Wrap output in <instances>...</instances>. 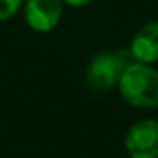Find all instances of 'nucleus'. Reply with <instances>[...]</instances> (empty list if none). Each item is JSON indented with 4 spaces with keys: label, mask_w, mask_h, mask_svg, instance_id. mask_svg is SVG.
Returning <instances> with one entry per match:
<instances>
[{
    "label": "nucleus",
    "mask_w": 158,
    "mask_h": 158,
    "mask_svg": "<svg viewBox=\"0 0 158 158\" xmlns=\"http://www.w3.org/2000/svg\"><path fill=\"white\" fill-rule=\"evenodd\" d=\"M117 89L123 99L134 107H158V72L146 63H129L121 75Z\"/></svg>",
    "instance_id": "f257e3e1"
},
{
    "label": "nucleus",
    "mask_w": 158,
    "mask_h": 158,
    "mask_svg": "<svg viewBox=\"0 0 158 158\" xmlns=\"http://www.w3.org/2000/svg\"><path fill=\"white\" fill-rule=\"evenodd\" d=\"M133 55L131 51H106L97 55L90 61L89 70H87V83L94 90L106 92L110 90L119 83V78L123 75L124 68L129 63H133Z\"/></svg>",
    "instance_id": "f03ea898"
},
{
    "label": "nucleus",
    "mask_w": 158,
    "mask_h": 158,
    "mask_svg": "<svg viewBox=\"0 0 158 158\" xmlns=\"http://www.w3.org/2000/svg\"><path fill=\"white\" fill-rule=\"evenodd\" d=\"M124 146L133 158H158V119H141L127 129Z\"/></svg>",
    "instance_id": "7ed1b4c3"
},
{
    "label": "nucleus",
    "mask_w": 158,
    "mask_h": 158,
    "mask_svg": "<svg viewBox=\"0 0 158 158\" xmlns=\"http://www.w3.org/2000/svg\"><path fill=\"white\" fill-rule=\"evenodd\" d=\"M61 0H24V19L36 32H49L60 24Z\"/></svg>",
    "instance_id": "20e7f679"
},
{
    "label": "nucleus",
    "mask_w": 158,
    "mask_h": 158,
    "mask_svg": "<svg viewBox=\"0 0 158 158\" xmlns=\"http://www.w3.org/2000/svg\"><path fill=\"white\" fill-rule=\"evenodd\" d=\"M129 51L134 61L146 65L158 61V22H148L141 26L131 41Z\"/></svg>",
    "instance_id": "39448f33"
},
{
    "label": "nucleus",
    "mask_w": 158,
    "mask_h": 158,
    "mask_svg": "<svg viewBox=\"0 0 158 158\" xmlns=\"http://www.w3.org/2000/svg\"><path fill=\"white\" fill-rule=\"evenodd\" d=\"M22 5L24 0H0V21H9L14 17Z\"/></svg>",
    "instance_id": "423d86ee"
},
{
    "label": "nucleus",
    "mask_w": 158,
    "mask_h": 158,
    "mask_svg": "<svg viewBox=\"0 0 158 158\" xmlns=\"http://www.w3.org/2000/svg\"><path fill=\"white\" fill-rule=\"evenodd\" d=\"M63 2L70 7H83V5H89L94 0H63Z\"/></svg>",
    "instance_id": "0eeeda50"
},
{
    "label": "nucleus",
    "mask_w": 158,
    "mask_h": 158,
    "mask_svg": "<svg viewBox=\"0 0 158 158\" xmlns=\"http://www.w3.org/2000/svg\"><path fill=\"white\" fill-rule=\"evenodd\" d=\"M127 158H133V156H127Z\"/></svg>",
    "instance_id": "6e6552de"
}]
</instances>
